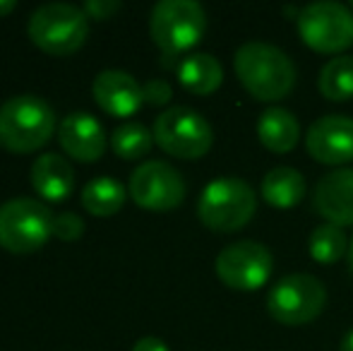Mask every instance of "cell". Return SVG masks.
<instances>
[{"instance_id": "cell-2", "label": "cell", "mask_w": 353, "mask_h": 351, "mask_svg": "<svg viewBox=\"0 0 353 351\" xmlns=\"http://www.w3.org/2000/svg\"><path fill=\"white\" fill-rule=\"evenodd\" d=\"M56 130V111L34 94H19L0 106V147L12 154L41 150Z\"/></svg>"}, {"instance_id": "cell-5", "label": "cell", "mask_w": 353, "mask_h": 351, "mask_svg": "<svg viewBox=\"0 0 353 351\" xmlns=\"http://www.w3.org/2000/svg\"><path fill=\"white\" fill-rule=\"evenodd\" d=\"M255 190L241 178H219L202 190L197 217L216 234H233L255 217Z\"/></svg>"}, {"instance_id": "cell-31", "label": "cell", "mask_w": 353, "mask_h": 351, "mask_svg": "<svg viewBox=\"0 0 353 351\" xmlns=\"http://www.w3.org/2000/svg\"><path fill=\"white\" fill-rule=\"evenodd\" d=\"M351 10H353V3H351Z\"/></svg>"}, {"instance_id": "cell-22", "label": "cell", "mask_w": 353, "mask_h": 351, "mask_svg": "<svg viewBox=\"0 0 353 351\" xmlns=\"http://www.w3.org/2000/svg\"><path fill=\"white\" fill-rule=\"evenodd\" d=\"M310 255L312 260L322 265H332L349 255V239H346L344 229L334 224H322L312 231L310 236Z\"/></svg>"}, {"instance_id": "cell-15", "label": "cell", "mask_w": 353, "mask_h": 351, "mask_svg": "<svg viewBox=\"0 0 353 351\" xmlns=\"http://www.w3.org/2000/svg\"><path fill=\"white\" fill-rule=\"evenodd\" d=\"M315 212L327 219V224H353V169H339L322 176L312 192Z\"/></svg>"}, {"instance_id": "cell-19", "label": "cell", "mask_w": 353, "mask_h": 351, "mask_svg": "<svg viewBox=\"0 0 353 351\" xmlns=\"http://www.w3.org/2000/svg\"><path fill=\"white\" fill-rule=\"evenodd\" d=\"M178 80L181 85L192 94H207L216 92L223 82V70L221 63L216 61L210 53H192V56L183 58L178 66Z\"/></svg>"}, {"instance_id": "cell-23", "label": "cell", "mask_w": 353, "mask_h": 351, "mask_svg": "<svg viewBox=\"0 0 353 351\" xmlns=\"http://www.w3.org/2000/svg\"><path fill=\"white\" fill-rule=\"evenodd\" d=\"M154 132H149L142 123H125L116 128L111 135V147L121 159L135 161L152 152Z\"/></svg>"}, {"instance_id": "cell-26", "label": "cell", "mask_w": 353, "mask_h": 351, "mask_svg": "<svg viewBox=\"0 0 353 351\" xmlns=\"http://www.w3.org/2000/svg\"><path fill=\"white\" fill-rule=\"evenodd\" d=\"M82 10H84V14H87V19H99V22H103V19H111L113 14L121 10V3H118V0H87Z\"/></svg>"}, {"instance_id": "cell-21", "label": "cell", "mask_w": 353, "mask_h": 351, "mask_svg": "<svg viewBox=\"0 0 353 351\" xmlns=\"http://www.w3.org/2000/svg\"><path fill=\"white\" fill-rule=\"evenodd\" d=\"M320 92L330 101L353 99V58L336 56L320 70Z\"/></svg>"}, {"instance_id": "cell-28", "label": "cell", "mask_w": 353, "mask_h": 351, "mask_svg": "<svg viewBox=\"0 0 353 351\" xmlns=\"http://www.w3.org/2000/svg\"><path fill=\"white\" fill-rule=\"evenodd\" d=\"M14 8H17V5H14L12 0H0V17H5V14H10Z\"/></svg>"}, {"instance_id": "cell-30", "label": "cell", "mask_w": 353, "mask_h": 351, "mask_svg": "<svg viewBox=\"0 0 353 351\" xmlns=\"http://www.w3.org/2000/svg\"><path fill=\"white\" fill-rule=\"evenodd\" d=\"M349 267L353 272V239H351V245H349Z\"/></svg>"}, {"instance_id": "cell-25", "label": "cell", "mask_w": 353, "mask_h": 351, "mask_svg": "<svg viewBox=\"0 0 353 351\" xmlns=\"http://www.w3.org/2000/svg\"><path fill=\"white\" fill-rule=\"evenodd\" d=\"M142 97H144V103L149 106H166L173 97V89L168 85L166 80H149L142 85Z\"/></svg>"}, {"instance_id": "cell-17", "label": "cell", "mask_w": 353, "mask_h": 351, "mask_svg": "<svg viewBox=\"0 0 353 351\" xmlns=\"http://www.w3.org/2000/svg\"><path fill=\"white\" fill-rule=\"evenodd\" d=\"M257 137L274 154H286L298 145L301 126L296 116L281 106H272L257 118Z\"/></svg>"}, {"instance_id": "cell-24", "label": "cell", "mask_w": 353, "mask_h": 351, "mask_svg": "<svg viewBox=\"0 0 353 351\" xmlns=\"http://www.w3.org/2000/svg\"><path fill=\"white\" fill-rule=\"evenodd\" d=\"M84 234V221L82 217L72 214V212H63L53 219V236L61 241H77Z\"/></svg>"}, {"instance_id": "cell-18", "label": "cell", "mask_w": 353, "mask_h": 351, "mask_svg": "<svg viewBox=\"0 0 353 351\" xmlns=\"http://www.w3.org/2000/svg\"><path fill=\"white\" fill-rule=\"evenodd\" d=\"M307 183L303 174L293 166H276V169L267 171L262 178V197L267 205L276 207V210H291L305 197Z\"/></svg>"}, {"instance_id": "cell-6", "label": "cell", "mask_w": 353, "mask_h": 351, "mask_svg": "<svg viewBox=\"0 0 353 351\" xmlns=\"http://www.w3.org/2000/svg\"><path fill=\"white\" fill-rule=\"evenodd\" d=\"M53 219L43 202L14 197L0 205V245L14 255L37 253L53 236Z\"/></svg>"}, {"instance_id": "cell-10", "label": "cell", "mask_w": 353, "mask_h": 351, "mask_svg": "<svg viewBox=\"0 0 353 351\" xmlns=\"http://www.w3.org/2000/svg\"><path fill=\"white\" fill-rule=\"evenodd\" d=\"M216 277L236 291H255L270 281L274 258L257 241H236L216 255Z\"/></svg>"}, {"instance_id": "cell-4", "label": "cell", "mask_w": 353, "mask_h": 351, "mask_svg": "<svg viewBox=\"0 0 353 351\" xmlns=\"http://www.w3.org/2000/svg\"><path fill=\"white\" fill-rule=\"evenodd\" d=\"M29 39L48 56H70L87 41L89 19L70 3H48L29 17Z\"/></svg>"}, {"instance_id": "cell-14", "label": "cell", "mask_w": 353, "mask_h": 351, "mask_svg": "<svg viewBox=\"0 0 353 351\" xmlns=\"http://www.w3.org/2000/svg\"><path fill=\"white\" fill-rule=\"evenodd\" d=\"M92 97L101 111L113 118H130L140 111L144 103L142 87L130 72L123 70H103L94 77Z\"/></svg>"}, {"instance_id": "cell-11", "label": "cell", "mask_w": 353, "mask_h": 351, "mask_svg": "<svg viewBox=\"0 0 353 351\" xmlns=\"http://www.w3.org/2000/svg\"><path fill=\"white\" fill-rule=\"evenodd\" d=\"M128 192L149 212H171L185 200V181L166 161H144L130 176Z\"/></svg>"}, {"instance_id": "cell-1", "label": "cell", "mask_w": 353, "mask_h": 351, "mask_svg": "<svg viewBox=\"0 0 353 351\" xmlns=\"http://www.w3.org/2000/svg\"><path fill=\"white\" fill-rule=\"evenodd\" d=\"M233 68L257 101H279L291 94L296 85V68L281 48L265 41H248L233 56Z\"/></svg>"}, {"instance_id": "cell-29", "label": "cell", "mask_w": 353, "mask_h": 351, "mask_svg": "<svg viewBox=\"0 0 353 351\" xmlns=\"http://www.w3.org/2000/svg\"><path fill=\"white\" fill-rule=\"evenodd\" d=\"M341 351H353V330H349L346 337L341 339Z\"/></svg>"}, {"instance_id": "cell-9", "label": "cell", "mask_w": 353, "mask_h": 351, "mask_svg": "<svg viewBox=\"0 0 353 351\" xmlns=\"http://www.w3.org/2000/svg\"><path fill=\"white\" fill-rule=\"evenodd\" d=\"M296 24L303 43L317 53H341L353 46V12L334 0L305 5Z\"/></svg>"}, {"instance_id": "cell-7", "label": "cell", "mask_w": 353, "mask_h": 351, "mask_svg": "<svg viewBox=\"0 0 353 351\" xmlns=\"http://www.w3.org/2000/svg\"><path fill=\"white\" fill-rule=\"evenodd\" d=\"M154 142L178 159H200L212 150L214 132L202 113L188 106H171L154 121Z\"/></svg>"}, {"instance_id": "cell-3", "label": "cell", "mask_w": 353, "mask_h": 351, "mask_svg": "<svg viewBox=\"0 0 353 351\" xmlns=\"http://www.w3.org/2000/svg\"><path fill=\"white\" fill-rule=\"evenodd\" d=\"M205 8L195 0H161L149 17V34L161 48L163 66H171L173 58L195 48L205 37Z\"/></svg>"}, {"instance_id": "cell-8", "label": "cell", "mask_w": 353, "mask_h": 351, "mask_svg": "<svg viewBox=\"0 0 353 351\" xmlns=\"http://www.w3.org/2000/svg\"><path fill=\"white\" fill-rule=\"evenodd\" d=\"M327 289L312 274H286L276 281L267 294V310L281 325H305L312 323L325 310Z\"/></svg>"}, {"instance_id": "cell-27", "label": "cell", "mask_w": 353, "mask_h": 351, "mask_svg": "<svg viewBox=\"0 0 353 351\" xmlns=\"http://www.w3.org/2000/svg\"><path fill=\"white\" fill-rule=\"evenodd\" d=\"M132 351H168V347L159 337H142L135 342Z\"/></svg>"}, {"instance_id": "cell-16", "label": "cell", "mask_w": 353, "mask_h": 351, "mask_svg": "<svg viewBox=\"0 0 353 351\" xmlns=\"http://www.w3.org/2000/svg\"><path fill=\"white\" fill-rule=\"evenodd\" d=\"M32 185L43 200L65 202L74 190V171L61 154H41L32 166Z\"/></svg>"}, {"instance_id": "cell-20", "label": "cell", "mask_w": 353, "mask_h": 351, "mask_svg": "<svg viewBox=\"0 0 353 351\" xmlns=\"http://www.w3.org/2000/svg\"><path fill=\"white\" fill-rule=\"evenodd\" d=\"M128 190L116 178H94L82 190V205L94 217H113L125 205Z\"/></svg>"}, {"instance_id": "cell-13", "label": "cell", "mask_w": 353, "mask_h": 351, "mask_svg": "<svg viewBox=\"0 0 353 351\" xmlns=\"http://www.w3.org/2000/svg\"><path fill=\"white\" fill-rule=\"evenodd\" d=\"M58 142H61L65 154H70L72 159L82 161V164L99 161L108 145L103 126L84 111L63 118V123L58 126Z\"/></svg>"}, {"instance_id": "cell-12", "label": "cell", "mask_w": 353, "mask_h": 351, "mask_svg": "<svg viewBox=\"0 0 353 351\" xmlns=\"http://www.w3.org/2000/svg\"><path fill=\"white\" fill-rule=\"evenodd\" d=\"M305 150L320 164H349L353 161V118L341 113L317 118L305 135Z\"/></svg>"}]
</instances>
